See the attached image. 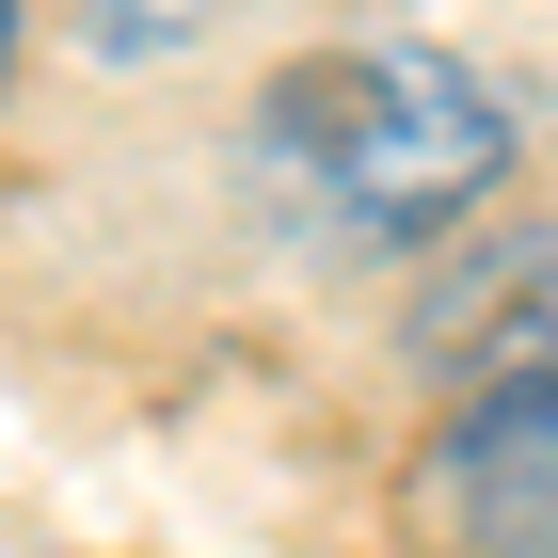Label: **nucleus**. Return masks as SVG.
<instances>
[{
    "label": "nucleus",
    "mask_w": 558,
    "mask_h": 558,
    "mask_svg": "<svg viewBox=\"0 0 558 558\" xmlns=\"http://www.w3.org/2000/svg\"><path fill=\"white\" fill-rule=\"evenodd\" d=\"M256 160L319 240L415 256L511 175V112L447 64V48H319L256 96Z\"/></svg>",
    "instance_id": "obj_1"
},
{
    "label": "nucleus",
    "mask_w": 558,
    "mask_h": 558,
    "mask_svg": "<svg viewBox=\"0 0 558 558\" xmlns=\"http://www.w3.org/2000/svg\"><path fill=\"white\" fill-rule=\"evenodd\" d=\"M430 526L463 558H558V367L495 384L430 447Z\"/></svg>",
    "instance_id": "obj_2"
},
{
    "label": "nucleus",
    "mask_w": 558,
    "mask_h": 558,
    "mask_svg": "<svg viewBox=\"0 0 558 558\" xmlns=\"http://www.w3.org/2000/svg\"><path fill=\"white\" fill-rule=\"evenodd\" d=\"M0 64H16V0H0Z\"/></svg>",
    "instance_id": "obj_4"
},
{
    "label": "nucleus",
    "mask_w": 558,
    "mask_h": 558,
    "mask_svg": "<svg viewBox=\"0 0 558 558\" xmlns=\"http://www.w3.org/2000/svg\"><path fill=\"white\" fill-rule=\"evenodd\" d=\"M223 0H96V48H144V33H208Z\"/></svg>",
    "instance_id": "obj_3"
}]
</instances>
